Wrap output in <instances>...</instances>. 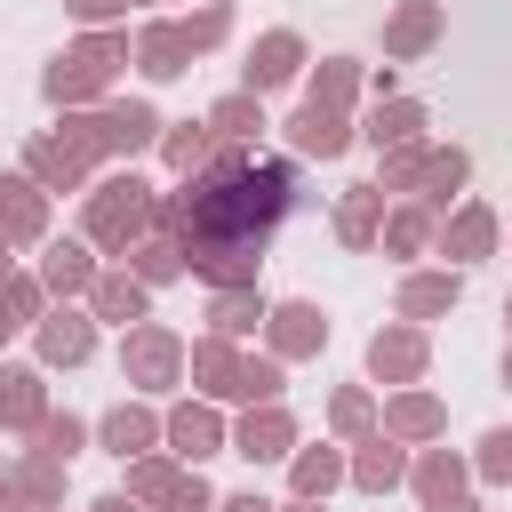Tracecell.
Returning <instances> with one entry per match:
<instances>
[{
    "instance_id": "cell-33",
    "label": "cell",
    "mask_w": 512,
    "mask_h": 512,
    "mask_svg": "<svg viewBox=\"0 0 512 512\" xmlns=\"http://www.w3.org/2000/svg\"><path fill=\"white\" fill-rule=\"evenodd\" d=\"M392 424H400V432H432V424H440V408H432L424 392H408V400H392Z\"/></svg>"
},
{
    "instance_id": "cell-29",
    "label": "cell",
    "mask_w": 512,
    "mask_h": 512,
    "mask_svg": "<svg viewBox=\"0 0 512 512\" xmlns=\"http://www.w3.org/2000/svg\"><path fill=\"white\" fill-rule=\"evenodd\" d=\"M96 304H104L112 320H144V288H136V280H104V288H96Z\"/></svg>"
},
{
    "instance_id": "cell-49",
    "label": "cell",
    "mask_w": 512,
    "mask_h": 512,
    "mask_svg": "<svg viewBox=\"0 0 512 512\" xmlns=\"http://www.w3.org/2000/svg\"><path fill=\"white\" fill-rule=\"evenodd\" d=\"M296 512H312V504H296Z\"/></svg>"
},
{
    "instance_id": "cell-9",
    "label": "cell",
    "mask_w": 512,
    "mask_h": 512,
    "mask_svg": "<svg viewBox=\"0 0 512 512\" xmlns=\"http://www.w3.org/2000/svg\"><path fill=\"white\" fill-rule=\"evenodd\" d=\"M88 344H96L88 312H48V320H40V352H48V360H88Z\"/></svg>"
},
{
    "instance_id": "cell-20",
    "label": "cell",
    "mask_w": 512,
    "mask_h": 512,
    "mask_svg": "<svg viewBox=\"0 0 512 512\" xmlns=\"http://www.w3.org/2000/svg\"><path fill=\"white\" fill-rule=\"evenodd\" d=\"M488 240H496V224H488V208H464V216L448 224V256H488Z\"/></svg>"
},
{
    "instance_id": "cell-50",
    "label": "cell",
    "mask_w": 512,
    "mask_h": 512,
    "mask_svg": "<svg viewBox=\"0 0 512 512\" xmlns=\"http://www.w3.org/2000/svg\"><path fill=\"white\" fill-rule=\"evenodd\" d=\"M504 312H512V304H504Z\"/></svg>"
},
{
    "instance_id": "cell-48",
    "label": "cell",
    "mask_w": 512,
    "mask_h": 512,
    "mask_svg": "<svg viewBox=\"0 0 512 512\" xmlns=\"http://www.w3.org/2000/svg\"><path fill=\"white\" fill-rule=\"evenodd\" d=\"M504 384H512V360H504Z\"/></svg>"
},
{
    "instance_id": "cell-14",
    "label": "cell",
    "mask_w": 512,
    "mask_h": 512,
    "mask_svg": "<svg viewBox=\"0 0 512 512\" xmlns=\"http://www.w3.org/2000/svg\"><path fill=\"white\" fill-rule=\"evenodd\" d=\"M216 440H224V424H216L208 408H176V416H168V448H176V456H208Z\"/></svg>"
},
{
    "instance_id": "cell-45",
    "label": "cell",
    "mask_w": 512,
    "mask_h": 512,
    "mask_svg": "<svg viewBox=\"0 0 512 512\" xmlns=\"http://www.w3.org/2000/svg\"><path fill=\"white\" fill-rule=\"evenodd\" d=\"M96 512H136V504H128V496H104V504H96Z\"/></svg>"
},
{
    "instance_id": "cell-26",
    "label": "cell",
    "mask_w": 512,
    "mask_h": 512,
    "mask_svg": "<svg viewBox=\"0 0 512 512\" xmlns=\"http://www.w3.org/2000/svg\"><path fill=\"white\" fill-rule=\"evenodd\" d=\"M336 472H344V464H336L328 448H304V456H296V496H320V488H336Z\"/></svg>"
},
{
    "instance_id": "cell-4",
    "label": "cell",
    "mask_w": 512,
    "mask_h": 512,
    "mask_svg": "<svg viewBox=\"0 0 512 512\" xmlns=\"http://www.w3.org/2000/svg\"><path fill=\"white\" fill-rule=\"evenodd\" d=\"M296 64H304V40H296V32H264V40H256V56H248V96H264V88L296 80Z\"/></svg>"
},
{
    "instance_id": "cell-11",
    "label": "cell",
    "mask_w": 512,
    "mask_h": 512,
    "mask_svg": "<svg viewBox=\"0 0 512 512\" xmlns=\"http://www.w3.org/2000/svg\"><path fill=\"white\" fill-rule=\"evenodd\" d=\"M432 32H440V8H432V0H408V8L392 16V32H384V48H392V56H416V48L432 40Z\"/></svg>"
},
{
    "instance_id": "cell-13",
    "label": "cell",
    "mask_w": 512,
    "mask_h": 512,
    "mask_svg": "<svg viewBox=\"0 0 512 512\" xmlns=\"http://www.w3.org/2000/svg\"><path fill=\"white\" fill-rule=\"evenodd\" d=\"M320 336H328V320H320L312 304H280V312H272V344H280V352H312Z\"/></svg>"
},
{
    "instance_id": "cell-21",
    "label": "cell",
    "mask_w": 512,
    "mask_h": 512,
    "mask_svg": "<svg viewBox=\"0 0 512 512\" xmlns=\"http://www.w3.org/2000/svg\"><path fill=\"white\" fill-rule=\"evenodd\" d=\"M144 440H152V416H144V408H112V416H104V448H112V456H128V448H144Z\"/></svg>"
},
{
    "instance_id": "cell-10",
    "label": "cell",
    "mask_w": 512,
    "mask_h": 512,
    "mask_svg": "<svg viewBox=\"0 0 512 512\" xmlns=\"http://www.w3.org/2000/svg\"><path fill=\"white\" fill-rule=\"evenodd\" d=\"M40 232V184H0V240H32Z\"/></svg>"
},
{
    "instance_id": "cell-41",
    "label": "cell",
    "mask_w": 512,
    "mask_h": 512,
    "mask_svg": "<svg viewBox=\"0 0 512 512\" xmlns=\"http://www.w3.org/2000/svg\"><path fill=\"white\" fill-rule=\"evenodd\" d=\"M424 232H432V216H424V208H408V216H392V248H416Z\"/></svg>"
},
{
    "instance_id": "cell-17",
    "label": "cell",
    "mask_w": 512,
    "mask_h": 512,
    "mask_svg": "<svg viewBox=\"0 0 512 512\" xmlns=\"http://www.w3.org/2000/svg\"><path fill=\"white\" fill-rule=\"evenodd\" d=\"M0 416L8 424H40V376L32 368H8L0 376Z\"/></svg>"
},
{
    "instance_id": "cell-18",
    "label": "cell",
    "mask_w": 512,
    "mask_h": 512,
    "mask_svg": "<svg viewBox=\"0 0 512 512\" xmlns=\"http://www.w3.org/2000/svg\"><path fill=\"white\" fill-rule=\"evenodd\" d=\"M280 448H288V416L264 400V416H248V424H240V456H280Z\"/></svg>"
},
{
    "instance_id": "cell-25",
    "label": "cell",
    "mask_w": 512,
    "mask_h": 512,
    "mask_svg": "<svg viewBox=\"0 0 512 512\" xmlns=\"http://www.w3.org/2000/svg\"><path fill=\"white\" fill-rule=\"evenodd\" d=\"M272 392H280V368L272 360H240L232 368V400H272Z\"/></svg>"
},
{
    "instance_id": "cell-19",
    "label": "cell",
    "mask_w": 512,
    "mask_h": 512,
    "mask_svg": "<svg viewBox=\"0 0 512 512\" xmlns=\"http://www.w3.org/2000/svg\"><path fill=\"white\" fill-rule=\"evenodd\" d=\"M264 320V296H248V288H224L216 296V336H248Z\"/></svg>"
},
{
    "instance_id": "cell-5",
    "label": "cell",
    "mask_w": 512,
    "mask_h": 512,
    "mask_svg": "<svg viewBox=\"0 0 512 512\" xmlns=\"http://www.w3.org/2000/svg\"><path fill=\"white\" fill-rule=\"evenodd\" d=\"M120 360H128V376H136V384H168L184 352H176V336H168V328H136Z\"/></svg>"
},
{
    "instance_id": "cell-35",
    "label": "cell",
    "mask_w": 512,
    "mask_h": 512,
    "mask_svg": "<svg viewBox=\"0 0 512 512\" xmlns=\"http://www.w3.org/2000/svg\"><path fill=\"white\" fill-rule=\"evenodd\" d=\"M208 144H216L208 128H184V136H168V160H176V168H200V160H208Z\"/></svg>"
},
{
    "instance_id": "cell-46",
    "label": "cell",
    "mask_w": 512,
    "mask_h": 512,
    "mask_svg": "<svg viewBox=\"0 0 512 512\" xmlns=\"http://www.w3.org/2000/svg\"><path fill=\"white\" fill-rule=\"evenodd\" d=\"M432 512H472V504H464V496H448V504H432Z\"/></svg>"
},
{
    "instance_id": "cell-47",
    "label": "cell",
    "mask_w": 512,
    "mask_h": 512,
    "mask_svg": "<svg viewBox=\"0 0 512 512\" xmlns=\"http://www.w3.org/2000/svg\"><path fill=\"white\" fill-rule=\"evenodd\" d=\"M0 512H16V496H8V488H0Z\"/></svg>"
},
{
    "instance_id": "cell-15",
    "label": "cell",
    "mask_w": 512,
    "mask_h": 512,
    "mask_svg": "<svg viewBox=\"0 0 512 512\" xmlns=\"http://www.w3.org/2000/svg\"><path fill=\"white\" fill-rule=\"evenodd\" d=\"M256 128H264V112H256V96H248V88H240V96H224V104L208 112V136H224V144H248Z\"/></svg>"
},
{
    "instance_id": "cell-28",
    "label": "cell",
    "mask_w": 512,
    "mask_h": 512,
    "mask_svg": "<svg viewBox=\"0 0 512 512\" xmlns=\"http://www.w3.org/2000/svg\"><path fill=\"white\" fill-rule=\"evenodd\" d=\"M176 272H184V256H176L168 240H144V248H136V280H176Z\"/></svg>"
},
{
    "instance_id": "cell-31",
    "label": "cell",
    "mask_w": 512,
    "mask_h": 512,
    "mask_svg": "<svg viewBox=\"0 0 512 512\" xmlns=\"http://www.w3.org/2000/svg\"><path fill=\"white\" fill-rule=\"evenodd\" d=\"M416 488H424V504H448V496H456V464H448V456H424V464H416Z\"/></svg>"
},
{
    "instance_id": "cell-16",
    "label": "cell",
    "mask_w": 512,
    "mask_h": 512,
    "mask_svg": "<svg viewBox=\"0 0 512 512\" xmlns=\"http://www.w3.org/2000/svg\"><path fill=\"white\" fill-rule=\"evenodd\" d=\"M376 208H384V192H376V184H352V200L336 208V232H344L352 248H368V232H376Z\"/></svg>"
},
{
    "instance_id": "cell-8",
    "label": "cell",
    "mask_w": 512,
    "mask_h": 512,
    "mask_svg": "<svg viewBox=\"0 0 512 512\" xmlns=\"http://www.w3.org/2000/svg\"><path fill=\"white\" fill-rule=\"evenodd\" d=\"M368 368H376L384 384H400V376H416V368H424V336H416V328H384V336L368 344Z\"/></svg>"
},
{
    "instance_id": "cell-2",
    "label": "cell",
    "mask_w": 512,
    "mask_h": 512,
    "mask_svg": "<svg viewBox=\"0 0 512 512\" xmlns=\"http://www.w3.org/2000/svg\"><path fill=\"white\" fill-rule=\"evenodd\" d=\"M144 224V184L136 176H112V184H96V208H88V232L104 240V248H128V232Z\"/></svg>"
},
{
    "instance_id": "cell-6",
    "label": "cell",
    "mask_w": 512,
    "mask_h": 512,
    "mask_svg": "<svg viewBox=\"0 0 512 512\" xmlns=\"http://www.w3.org/2000/svg\"><path fill=\"white\" fill-rule=\"evenodd\" d=\"M160 136V120H152V104H112L104 120H96V144H112V152H144Z\"/></svg>"
},
{
    "instance_id": "cell-30",
    "label": "cell",
    "mask_w": 512,
    "mask_h": 512,
    "mask_svg": "<svg viewBox=\"0 0 512 512\" xmlns=\"http://www.w3.org/2000/svg\"><path fill=\"white\" fill-rule=\"evenodd\" d=\"M32 432H40V456H56V464H64L72 448H80V424H72V416H40Z\"/></svg>"
},
{
    "instance_id": "cell-24",
    "label": "cell",
    "mask_w": 512,
    "mask_h": 512,
    "mask_svg": "<svg viewBox=\"0 0 512 512\" xmlns=\"http://www.w3.org/2000/svg\"><path fill=\"white\" fill-rule=\"evenodd\" d=\"M448 304H456V280H408V288H400V312H408V320L448 312Z\"/></svg>"
},
{
    "instance_id": "cell-43",
    "label": "cell",
    "mask_w": 512,
    "mask_h": 512,
    "mask_svg": "<svg viewBox=\"0 0 512 512\" xmlns=\"http://www.w3.org/2000/svg\"><path fill=\"white\" fill-rule=\"evenodd\" d=\"M112 8H120V0H72V16H80V24H104Z\"/></svg>"
},
{
    "instance_id": "cell-42",
    "label": "cell",
    "mask_w": 512,
    "mask_h": 512,
    "mask_svg": "<svg viewBox=\"0 0 512 512\" xmlns=\"http://www.w3.org/2000/svg\"><path fill=\"white\" fill-rule=\"evenodd\" d=\"M360 424H368V400L344 392V400H336V432H360Z\"/></svg>"
},
{
    "instance_id": "cell-44",
    "label": "cell",
    "mask_w": 512,
    "mask_h": 512,
    "mask_svg": "<svg viewBox=\"0 0 512 512\" xmlns=\"http://www.w3.org/2000/svg\"><path fill=\"white\" fill-rule=\"evenodd\" d=\"M224 512H272V504H264V496H232Z\"/></svg>"
},
{
    "instance_id": "cell-38",
    "label": "cell",
    "mask_w": 512,
    "mask_h": 512,
    "mask_svg": "<svg viewBox=\"0 0 512 512\" xmlns=\"http://www.w3.org/2000/svg\"><path fill=\"white\" fill-rule=\"evenodd\" d=\"M344 96H352V64H328L320 88H312V104H344Z\"/></svg>"
},
{
    "instance_id": "cell-34",
    "label": "cell",
    "mask_w": 512,
    "mask_h": 512,
    "mask_svg": "<svg viewBox=\"0 0 512 512\" xmlns=\"http://www.w3.org/2000/svg\"><path fill=\"white\" fill-rule=\"evenodd\" d=\"M224 24H232V16H224V0H208V8L184 24V40H192V48H208V40H224Z\"/></svg>"
},
{
    "instance_id": "cell-37",
    "label": "cell",
    "mask_w": 512,
    "mask_h": 512,
    "mask_svg": "<svg viewBox=\"0 0 512 512\" xmlns=\"http://www.w3.org/2000/svg\"><path fill=\"white\" fill-rule=\"evenodd\" d=\"M136 496H144V504H168V496H176V472H168V464H144V472H136Z\"/></svg>"
},
{
    "instance_id": "cell-7",
    "label": "cell",
    "mask_w": 512,
    "mask_h": 512,
    "mask_svg": "<svg viewBox=\"0 0 512 512\" xmlns=\"http://www.w3.org/2000/svg\"><path fill=\"white\" fill-rule=\"evenodd\" d=\"M288 136H296V152H320V160H336L352 136H344V120H336V104H304L296 120H288Z\"/></svg>"
},
{
    "instance_id": "cell-22",
    "label": "cell",
    "mask_w": 512,
    "mask_h": 512,
    "mask_svg": "<svg viewBox=\"0 0 512 512\" xmlns=\"http://www.w3.org/2000/svg\"><path fill=\"white\" fill-rule=\"evenodd\" d=\"M400 472H408V464H400V448H392V440H368V456L352 464V480H360V488H392Z\"/></svg>"
},
{
    "instance_id": "cell-3",
    "label": "cell",
    "mask_w": 512,
    "mask_h": 512,
    "mask_svg": "<svg viewBox=\"0 0 512 512\" xmlns=\"http://www.w3.org/2000/svg\"><path fill=\"white\" fill-rule=\"evenodd\" d=\"M112 64H120V40H112V32H104V40H88V48H80V56H72V64H64V56H56V72H48V96H56V104H64V96H96V88H104V72H112Z\"/></svg>"
},
{
    "instance_id": "cell-36",
    "label": "cell",
    "mask_w": 512,
    "mask_h": 512,
    "mask_svg": "<svg viewBox=\"0 0 512 512\" xmlns=\"http://www.w3.org/2000/svg\"><path fill=\"white\" fill-rule=\"evenodd\" d=\"M480 472L488 480H512V432H488L480 440Z\"/></svg>"
},
{
    "instance_id": "cell-40",
    "label": "cell",
    "mask_w": 512,
    "mask_h": 512,
    "mask_svg": "<svg viewBox=\"0 0 512 512\" xmlns=\"http://www.w3.org/2000/svg\"><path fill=\"white\" fill-rule=\"evenodd\" d=\"M448 184H464V152H432V200H440Z\"/></svg>"
},
{
    "instance_id": "cell-32",
    "label": "cell",
    "mask_w": 512,
    "mask_h": 512,
    "mask_svg": "<svg viewBox=\"0 0 512 512\" xmlns=\"http://www.w3.org/2000/svg\"><path fill=\"white\" fill-rule=\"evenodd\" d=\"M192 368H200V376H216V392H232V368H240V360H232V344L216 336V344H200V352H192Z\"/></svg>"
},
{
    "instance_id": "cell-1",
    "label": "cell",
    "mask_w": 512,
    "mask_h": 512,
    "mask_svg": "<svg viewBox=\"0 0 512 512\" xmlns=\"http://www.w3.org/2000/svg\"><path fill=\"white\" fill-rule=\"evenodd\" d=\"M304 192H296V168H280V160H240L232 144L224 152H208V176L168 208V224L192 240V248H208V240H272V224L296 208Z\"/></svg>"
},
{
    "instance_id": "cell-27",
    "label": "cell",
    "mask_w": 512,
    "mask_h": 512,
    "mask_svg": "<svg viewBox=\"0 0 512 512\" xmlns=\"http://www.w3.org/2000/svg\"><path fill=\"white\" fill-rule=\"evenodd\" d=\"M424 128V112L416 104H392V112H376V128H368V144H408Z\"/></svg>"
},
{
    "instance_id": "cell-39",
    "label": "cell",
    "mask_w": 512,
    "mask_h": 512,
    "mask_svg": "<svg viewBox=\"0 0 512 512\" xmlns=\"http://www.w3.org/2000/svg\"><path fill=\"white\" fill-rule=\"evenodd\" d=\"M216 496H208V480L192 472V480H176V496H168V512H208Z\"/></svg>"
},
{
    "instance_id": "cell-12",
    "label": "cell",
    "mask_w": 512,
    "mask_h": 512,
    "mask_svg": "<svg viewBox=\"0 0 512 512\" xmlns=\"http://www.w3.org/2000/svg\"><path fill=\"white\" fill-rule=\"evenodd\" d=\"M184 56H192L184 24H152V32H144V72H152V80H176V72H184Z\"/></svg>"
},
{
    "instance_id": "cell-23",
    "label": "cell",
    "mask_w": 512,
    "mask_h": 512,
    "mask_svg": "<svg viewBox=\"0 0 512 512\" xmlns=\"http://www.w3.org/2000/svg\"><path fill=\"white\" fill-rule=\"evenodd\" d=\"M96 272H88V248H72V240H56L48 248V288H88Z\"/></svg>"
}]
</instances>
